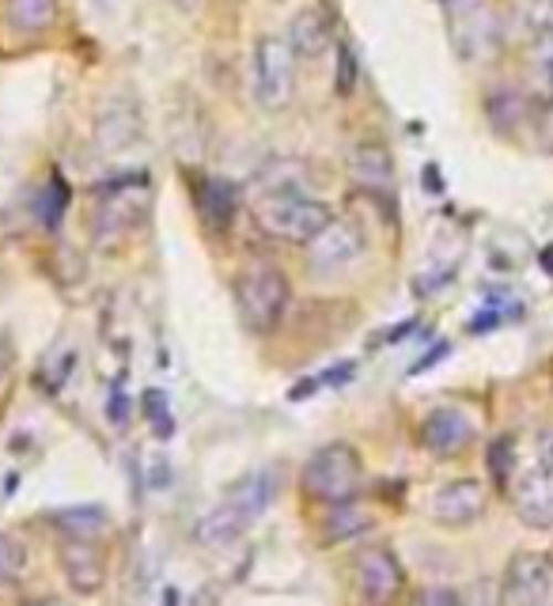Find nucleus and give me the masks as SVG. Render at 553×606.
Returning <instances> with one entry per match:
<instances>
[{"instance_id": "bb28decb", "label": "nucleus", "mask_w": 553, "mask_h": 606, "mask_svg": "<svg viewBox=\"0 0 553 606\" xmlns=\"http://www.w3.org/2000/svg\"><path fill=\"white\" fill-rule=\"evenodd\" d=\"M486 462H489V474H493L497 489H508V481H512V474H515V448H512V440L501 436V440L489 443Z\"/></svg>"}, {"instance_id": "4c0bfd02", "label": "nucleus", "mask_w": 553, "mask_h": 606, "mask_svg": "<svg viewBox=\"0 0 553 606\" xmlns=\"http://www.w3.org/2000/svg\"><path fill=\"white\" fill-rule=\"evenodd\" d=\"M8 361H12V356H8L4 342H0V376H4V372H8Z\"/></svg>"}, {"instance_id": "1a4fd4ad", "label": "nucleus", "mask_w": 553, "mask_h": 606, "mask_svg": "<svg viewBox=\"0 0 553 606\" xmlns=\"http://www.w3.org/2000/svg\"><path fill=\"white\" fill-rule=\"evenodd\" d=\"M361 254H364V236H361V228L349 224V220H330V224L307 243V265L315 273H323V278L349 270Z\"/></svg>"}, {"instance_id": "4be33fe9", "label": "nucleus", "mask_w": 553, "mask_h": 606, "mask_svg": "<svg viewBox=\"0 0 553 606\" xmlns=\"http://www.w3.org/2000/svg\"><path fill=\"white\" fill-rule=\"evenodd\" d=\"M372 527V512L361 501H342V504H326V520H323V539L326 542H345L356 539Z\"/></svg>"}, {"instance_id": "2f4dec72", "label": "nucleus", "mask_w": 553, "mask_h": 606, "mask_svg": "<svg viewBox=\"0 0 553 606\" xmlns=\"http://www.w3.org/2000/svg\"><path fill=\"white\" fill-rule=\"evenodd\" d=\"M414 606H462V603H459V592H451V587H425L414 599Z\"/></svg>"}, {"instance_id": "f3484780", "label": "nucleus", "mask_w": 553, "mask_h": 606, "mask_svg": "<svg viewBox=\"0 0 553 606\" xmlns=\"http://www.w3.org/2000/svg\"><path fill=\"white\" fill-rule=\"evenodd\" d=\"M95 140L106 148V152H122L129 145H137L140 140V114L137 106L129 100H114L106 103L100 111V118H95Z\"/></svg>"}, {"instance_id": "9b49d317", "label": "nucleus", "mask_w": 553, "mask_h": 606, "mask_svg": "<svg viewBox=\"0 0 553 606\" xmlns=\"http://www.w3.org/2000/svg\"><path fill=\"white\" fill-rule=\"evenodd\" d=\"M58 565H61V573H65V581H69V587H73L76 595L103 592L106 573H111V565H106V550L100 546V542L61 539Z\"/></svg>"}, {"instance_id": "f8f14e48", "label": "nucleus", "mask_w": 553, "mask_h": 606, "mask_svg": "<svg viewBox=\"0 0 553 606\" xmlns=\"http://www.w3.org/2000/svg\"><path fill=\"white\" fill-rule=\"evenodd\" d=\"M489 504V489L474 478H459L448 481L444 489H436L432 497V520L444 527H470L486 515Z\"/></svg>"}, {"instance_id": "a878e982", "label": "nucleus", "mask_w": 553, "mask_h": 606, "mask_svg": "<svg viewBox=\"0 0 553 606\" xmlns=\"http://www.w3.org/2000/svg\"><path fill=\"white\" fill-rule=\"evenodd\" d=\"M486 111H489V118H493L497 129H512V126H520V122H528L531 103L523 100L520 92H497L493 100L486 103Z\"/></svg>"}, {"instance_id": "cd10ccee", "label": "nucleus", "mask_w": 553, "mask_h": 606, "mask_svg": "<svg viewBox=\"0 0 553 606\" xmlns=\"http://www.w3.org/2000/svg\"><path fill=\"white\" fill-rule=\"evenodd\" d=\"M27 565V546L15 534H0V581H15Z\"/></svg>"}, {"instance_id": "5701e85b", "label": "nucleus", "mask_w": 553, "mask_h": 606, "mask_svg": "<svg viewBox=\"0 0 553 606\" xmlns=\"http://www.w3.org/2000/svg\"><path fill=\"white\" fill-rule=\"evenodd\" d=\"M515 27L534 46H553V0H515Z\"/></svg>"}, {"instance_id": "72a5a7b5", "label": "nucleus", "mask_w": 553, "mask_h": 606, "mask_svg": "<svg viewBox=\"0 0 553 606\" xmlns=\"http://www.w3.org/2000/svg\"><path fill=\"white\" fill-rule=\"evenodd\" d=\"M129 417V403H122V390H114V403H111V421H126Z\"/></svg>"}, {"instance_id": "473e14b6", "label": "nucleus", "mask_w": 553, "mask_h": 606, "mask_svg": "<svg viewBox=\"0 0 553 606\" xmlns=\"http://www.w3.org/2000/svg\"><path fill=\"white\" fill-rule=\"evenodd\" d=\"M145 406H148V417H152V425L159 421V432H171V421H167V403H164V395L159 390H148L145 395Z\"/></svg>"}, {"instance_id": "a211bd4d", "label": "nucleus", "mask_w": 553, "mask_h": 606, "mask_svg": "<svg viewBox=\"0 0 553 606\" xmlns=\"http://www.w3.org/2000/svg\"><path fill=\"white\" fill-rule=\"evenodd\" d=\"M254 198H284V194H307L311 190V171L300 164V159H273L262 171L254 175Z\"/></svg>"}, {"instance_id": "c756f323", "label": "nucleus", "mask_w": 553, "mask_h": 606, "mask_svg": "<svg viewBox=\"0 0 553 606\" xmlns=\"http://www.w3.org/2000/svg\"><path fill=\"white\" fill-rule=\"evenodd\" d=\"M462 606H504V595H501V584L493 581H478L470 584L467 592L459 595Z\"/></svg>"}, {"instance_id": "58836bf2", "label": "nucleus", "mask_w": 553, "mask_h": 606, "mask_svg": "<svg viewBox=\"0 0 553 606\" xmlns=\"http://www.w3.org/2000/svg\"><path fill=\"white\" fill-rule=\"evenodd\" d=\"M27 606H69L65 599H34V603H27Z\"/></svg>"}, {"instance_id": "b1692460", "label": "nucleus", "mask_w": 553, "mask_h": 606, "mask_svg": "<svg viewBox=\"0 0 553 606\" xmlns=\"http://www.w3.org/2000/svg\"><path fill=\"white\" fill-rule=\"evenodd\" d=\"M61 0H4L8 23L23 34H42L46 27L58 20Z\"/></svg>"}, {"instance_id": "c9c22d12", "label": "nucleus", "mask_w": 553, "mask_h": 606, "mask_svg": "<svg viewBox=\"0 0 553 606\" xmlns=\"http://www.w3.org/2000/svg\"><path fill=\"white\" fill-rule=\"evenodd\" d=\"M539 76H542V84H546L550 92H553V53H550V58H542V65H539Z\"/></svg>"}, {"instance_id": "aec40b11", "label": "nucleus", "mask_w": 553, "mask_h": 606, "mask_svg": "<svg viewBox=\"0 0 553 606\" xmlns=\"http://www.w3.org/2000/svg\"><path fill=\"white\" fill-rule=\"evenodd\" d=\"M194 201H198V212L209 228L225 231L231 220H236L239 194H236V186L225 182V178H205L201 186H194Z\"/></svg>"}, {"instance_id": "f704fd0d", "label": "nucleus", "mask_w": 553, "mask_h": 606, "mask_svg": "<svg viewBox=\"0 0 553 606\" xmlns=\"http://www.w3.org/2000/svg\"><path fill=\"white\" fill-rule=\"evenodd\" d=\"M190 606H220V595L212 592V587H201V592L190 599Z\"/></svg>"}, {"instance_id": "39448f33", "label": "nucleus", "mask_w": 553, "mask_h": 606, "mask_svg": "<svg viewBox=\"0 0 553 606\" xmlns=\"http://www.w3.org/2000/svg\"><path fill=\"white\" fill-rule=\"evenodd\" d=\"M296 53L281 34H262L254 42L251 76H254V103L262 111H284L296 95Z\"/></svg>"}, {"instance_id": "e433bc0d", "label": "nucleus", "mask_w": 553, "mask_h": 606, "mask_svg": "<svg viewBox=\"0 0 553 606\" xmlns=\"http://www.w3.org/2000/svg\"><path fill=\"white\" fill-rule=\"evenodd\" d=\"M425 190H432V194L444 190V186H440V171H436V167H425Z\"/></svg>"}, {"instance_id": "9d476101", "label": "nucleus", "mask_w": 553, "mask_h": 606, "mask_svg": "<svg viewBox=\"0 0 553 606\" xmlns=\"http://www.w3.org/2000/svg\"><path fill=\"white\" fill-rule=\"evenodd\" d=\"M455 46L462 58H481V53L497 50V23L486 0H448Z\"/></svg>"}, {"instance_id": "423d86ee", "label": "nucleus", "mask_w": 553, "mask_h": 606, "mask_svg": "<svg viewBox=\"0 0 553 606\" xmlns=\"http://www.w3.org/2000/svg\"><path fill=\"white\" fill-rule=\"evenodd\" d=\"M353 587L364 606H395L406 592V568L398 554L383 542L361 546L353 557Z\"/></svg>"}, {"instance_id": "f03ea898", "label": "nucleus", "mask_w": 553, "mask_h": 606, "mask_svg": "<svg viewBox=\"0 0 553 606\" xmlns=\"http://www.w3.org/2000/svg\"><path fill=\"white\" fill-rule=\"evenodd\" d=\"M303 497L319 504H342L353 501L364 485V462L356 454L353 443H323L307 462H303V474H300Z\"/></svg>"}, {"instance_id": "c85d7f7f", "label": "nucleus", "mask_w": 553, "mask_h": 606, "mask_svg": "<svg viewBox=\"0 0 553 606\" xmlns=\"http://www.w3.org/2000/svg\"><path fill=\"white\" fill-rule=\"evenodd\" d=\"M356 76H361V69H356V53L342 42V46H337V73H334V92L342 95V100H349L353 95Z\"/></svg>"}, {"instance_id": "20e7f679", "label": "nucleus", "mask_w": 553, "mask_h": 606, "mask_svg": "<svg viewBox=\"0 0 553 606\" xmlns=\"http://www.w3.org/2000/svg\"><path fill=\"white\" fill-rule=\"evenodd\" d=\"M292 300L289 278L284 270H276L273 262H258L239 278L236 284V303L243 323L254 330V334H270V330L284 318V307Z\"/></svg>"}, {"instance_id": "412c9836", "label": "nucleus", "mask_w": 553, "mask_h": 606, "mask_svg": "<svg viewBox=\"0 0 553 606\" xmlns=\"http://www.w3.org/2000/svg\"><path fill=\"white\" fill-rule=\"evenodd\" d=\"M273 493H276V478L270 474V470H254V474L239 478L225 497L231 504L243 508V512L258 523L265 515V508L273 504Z\"/></svg>"}, {"instance_id": "4468645a", "label": "nucleus", "mask_w": 553, "mask_h": 606, "mask_svg": "<svg viewBox=\"0 0 553 606\" xmlns=\"http://www.w3.org/2000/svg\"><path fill=\"white\" fill-rule=\"evenodd\" d=\"M251 523H254L251 515L225 497L212 512H205L198 520V527H194V542H198L201 550H212V554H225V550H231L239 539H243Z\"/></svg>"}, {"instance_id": "393cba45", "label": "nucleus", "mask_w": 553, "mask_h": 606, "mask_svg": "<svg viewBox=\"0 0 553 606\" xmlns=\"http://www.w3.org/2000/svg\"><path fill=\"white\" fill-rule=\"evenodd\" d=\"M65 209H69V182L61 175H53L39 190V198H34V217H39L42 228L53 231L65 220Z\"/></svg>"}, {"instance_id": "7ed1b4c3", "label": "nucleus", "mask_w": 553, "mask_h": 606, "mask_svg": "<svg viewBox=\"0 0 553 606\" xmlns=\"http://www.w3.org/2000/svg\"><path fill=\"white\" fill-rule=\"evenodd\" d=\"M254 220L270 239H281V243H311V239L334 220V212H330L326 201L311 198V194H284V198L254 201Z\"/></svg>"}, {"instance_id": "6ab92c4d", "label": "nucleus", "mask_w": 553, "mask_h": 606, "mask_svg": "<svg viewBox=\"0 0 553 606\" xmlns=\"http://www.w3.org/2000/svg\"><path fill=\"white\" fill-rule=\"evenodd\" d=\"M50 523L61 531V539L100 542V534L111 531V512H106L103 504H73V508H61V512H53Z\"/></svg>"}, {"instance_id": "7c9ffc66", "label": "nucleus", "mask_w": 553, "mask_h": 606, "mask_svg": "<svg viewBox=\"0 0 553 606\" xmlns=\"http://www.w3.org/2000/svg\"><path fill=\"white\" fill-rule=\"evenodd\" d=\"M534 137H539V148L553 156V100L539 106V114H534Z\"/></svg>"}, {"instance_id": "2eb2a0df", "label": "nucleus", "mask_w": 553, "mask_h": 606, "mask_svg": "<svg viewBox=\"0 0 553 606\" xmlns=\"http://www.w3.org/2000/svg\"><path fill=\"white\" fill-rule=\"evenodd\" d=\"M349 175L364 194H379L387 198L390 186H395V159L383 140H361L349 156Z\"/></svg>"}, {"instance_id": "dca6fc26", "label": "nucleus", "mask_w": 553, "mask_h": 606, "mask_svg": "<svg viewBox=\"0 0 553 606\" xmlns=\"http://www.w3.org/2000/svg\"><path fill=\"white\" fill-rule=\"evenodd\" d=\"M284 39H289V46H292L296 58L319 61L330 46H334V27H330L323 8H303V12L292 15L289 34H284Z\"/></svg>"}, {"instance_id": "6e6552de", "label": "nucleus", "mask_w": 553, "mask_h": 606, "mask_svg": "<svg viewBox=\"0 0 553 606\" xmlns=\"http://www.w3.org/2000/svg\"><path fill=\"white\" fill-rule=\"evenodd\" d=\"M553 592V554L520 550L504 568L501 595L504 606H546Z\"/></svg>"}, {"instance_id": "f257e3e1", "label": "nucleus", "mask_w": 553, "mask_h": 606, "mask_svg": "<svg viewBox=\"0 0 553 606\" xmlns=\"http://www.w3.org/2000/svg\"><path fill=\"white\" fill-rule=\"evenodd\" d=\"M152 178L148 175H126L103 182L92 198V239L103 251H114L148 220L152 212Z\"/></svg>"}, {"instance_id": "ddd939ff", "label": "nucleus", "mask_w": 553, "mask_h": 606, "mask_svg": "<svg viewBox=\"0 0 553 606\" xmlns=\"http://www.w3.org/2000/svg\"><path fill=\"white\" fill-rule=\"evenodd\" d=\"M474 436H478V429H474V421H470V414H462V409H455V406L432 409L421 425V443L436 454V459H455V454H462L470 443H474Z\"/></svg>"}, {"instance_id": "0eeeda50", "label": "nucleus", "mask_w": 553, "mask_h": 606, "mask_svg": "<svg viewBox=\"0 0 553 606\" xmlns=\"http://www.w3.org/2000/svg\"><path fill=\"white\" fill-rule=\"evenodd\" d=\"M512 508H515V515H520V520L534 531L553 527V429L539 432L534 467L515 481Z\"/></svg>"}]
</instances>
